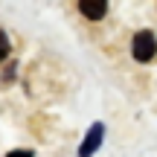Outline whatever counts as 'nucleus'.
Returning <instances> with one entry per match:
<instances>
[{
    "mask_svg": "<svg viewBox=\"0 0 157 157\" xmlns=\"http://www.w3.org/2000/svg\"><path fill=\"white\" fill-rule=\"evenodd\" d=\"M131 56H134L137 61H151L157 56V35L151 29H143V32L134 35V41H131Z\"/></svg>",
    "mask_w": 157,
    "mask_h": 157,
    "instance_id": "1",
    "label": "nucleus"
},
{
    "mask_svg": "<svg viewBox=\"0 0 157 157\" xmlns=\"http://www.w3.org/2000/svg\"><path fill=\"white\" fill-rule=\"evenodd\" d=\"M102 137H105V125H102V122H93V125H90V131L84 134V143L78 146V157L96 154V148L102 146Z\"/></svg>",
    "mask_w": 157,
    "mask_h": 157,
    "instance_id": "2",
    "label": "nucleus"
},
{
    "mask_svg": "<svg viewBox=\"0 0 157 157\" xmlns=\"http://www.w3.org/2000/svg\"><path fill=\"white\" fill-rule=\"evenodd\" d=\"M78 12H82L84 17H90V21H102V17L108 15V3L105 0H82V3H78Z\"/></svg>",
    "mask_w": 157,
    "mask_h": 157,
    "instance_id": "3",
    "label": "nucleus"
},
{
    "mask_svg": "<svg viewBox=\"0 0 157 157\" xmlns=\"http://www.w3.org/2000/svg\"><path fill=\"white\" fill-rule=\"evenodd\" d=\"M9 50H12V44H9V38H6V32H0V61H3V58L9 56Z\"/></svg>",
    "mask_w": 157,
    "mask_h": 157,
    "instance_id": "4",
    "label": "nucleus"
},
{
    "mask_svg": "<svg viewBox=\"0 0 157 157\" xmlns=\"http://www.w3.org/2000/svg\"><path fill=\"white\" fill-rule=\"evenodd\" d=\"M6 157H35V154L29 151V148H23V151H21V148H15V151H9Z\"/></svg>",
    "mask_w": 157,
    "mask_h": 157,
    "instance_id": "5",
    "label": "nucleus"
}]
</instances>
